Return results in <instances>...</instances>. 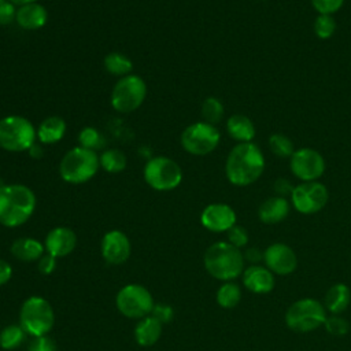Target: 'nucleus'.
Listing matches in <instances>:
<instances>
[{"mask_svg": "<svg viewBox=\"0 0 351 351\" xmlns=\"http://www.w3.org/2000/svg\"><path fill=\"white\" fill-rule=\"evenodd\" d=\"M244 258H247V261H250L251 263H258L261 259H263V252L259 248L252 247L245 251Z\"/></svg>", "mask_w": 351, "mask_h": 351, "instance_id": "obj_43", "label": "nucleus"}, {"mask_svg": "<svg viewBox=\"0 0 351 351\" xmlns=\"http://www.w3.org/2000/svg\"><path fill=\"white\" fill-rule=\"evenodd\" d=\"M200 222L207 230L228 232L236 225V213L225 203H211L202 211Z\"/></svg>", "mask_w": 351, "mask_h": 351, "instance_id": "obj_16", "label": "nucleus"}, {"mask_svg": "<svg viewBox=\"0 0 351 351\" xmlns=\"http://www.w3.org/2000/svg\"><path fill=\"white\" fill-rule=\"evenodd\" d=\"M10 1H12L14 4L22 5V4H27V3H34V1H37V0H10Z\"/></svg>", "mask_w": 351, "mask_h": 351, "instance_id": "obj_45", "label": "nucleus"}, {"mask_svg": "<svg viewBox=\"0 0 351 351\" xmlns=\"http://www.w3.org/2000/svg\"><path fill=\"white\" fill-rule=\"evenodd\" d=\"M37 129L22 115H7L0 119V148L8 152H23L36 143Z\"/></svg>", "mask_w": 351, "mask_h": 351, "instance_id": "obj_6", "label": "nucleus"}, {"mask_svg": "<svg viewBox=\"0 0 351 351\" xmlns=\"http://www.w3.org/2000/svg\"><path fill=\"white\" fill-rule=\"evenodd\" d=\"M229 136L239 143H251L255 136V126L252 121L241 114L232 115L226 122Z\"/></svg>", "mask_w": 351, "mask_h": 351, "instance_id": "obj_24", "label": "nucleus"}, {"mask_svg": "<svg viewBox=\"0 0 351 351\" xmlns=\"http://www.w3.org/2000/svg\"><path fill=\"white\" fill-rule=\"evenodd\" d=\"M326 319L325 307L315 299L303 298L293 302L287 313L285 322L289 329L300 333L311 332L324 325Z\"/></svg>", "mask_w": 351, "mask_h": 351, "instance_id": "obj_7", "label": "nucleus"}, {"mask_svg": "<svg viewBox=\"0 0 351 351\" xmlns=\"http://www.w3.org/2000/svg\"><path fill=\"white\" fill-rule=\"evenodd\" d=\"M162 335V322L152 315L141 318L134 328V339L141 347L154 346Z\"/></svg>", "mask_w": 351, "mask_h": 351, "instance_id": "obj_21", "label": "nucleus"}, {"mask_svg": "<svg viewBox=\"0 0 351 351\" xmlns=\"http://www.w3.org/2000/svg\"><path fill=\"white\" fill-rule=\"evenodd\" d=\"M100 162L96 151L77 145L67 151L60 163L59 174L69 184H84L99 170Z\"/></svg>", "mask_w": 351, "mask_h": 351, "instance_id": "obj_4", "label": "nucleus"}, {"mask_svg": "<svg viewBox=\"0 0 351 351\" xmlns=\"http://www.w3.org/2000/svg\"><path fill=\"white\" fill-rule=\"evenodd\" d=\"M29 155L32 156V158H34V159H40V158H43V155H44V151H43V147L41 145H38L37 143H34L30 148H29Z\"/></svg>", "mask_w": 351, "mask_h": 351, "instance_id": "obj_44", "label": "nucleus"}, {"mask_svg": "<svg viewBox=\"0 0 351 351\" xmlns=\"http://www.w3.org/2000/svg\"><path fill=\"white\" fill-rule=\"evenodd\" d=\"M207 273L221 281H230L239 277L244 269V255L228 241L211 244L203 256Z\"/></svg>", "mask_w": 351, "mask_h": 351, "instance_id": "obj_3", "label": "nucleus"}, {"mask_svg": "<svg viewBox=\"0 0 351 351\" xmlns=\"http://www.w3.org/2000/svg\"><path fill=\"white\" fill-rule=\"evenodd\" d=\"M336 30V22L332 15L326 14H319V16L315 18L314 21V33L317 37L326 40L333 36Z\"/></svg>", "mask_w": 351, "mask_h": 351, "instance_id": "obj_33", "label": "nucleus"}, {"mask_svg": "<svg viewBox=\"0 0 351 351\" xmlns=\"http://www.w3.org/2000/svg\"><path fill=\"white\" fill-rule=\"evenodd\" d=\"M15 21L18 26L25 30H37L47 23L48 11L43 4L37 1L22 4L16 8Z\"/></svg>", "mask_w": 351, "mask_h": 351, "instance_id": "obj_18", "label": "nucleus"}, {"mask_svg": "<svg viewBox=\"0 0 351 351\" xmlns=\"http://www.w3.org/2000/svg\"><path fill=\"white\" fill-rule=\"evenodd\" d=\"M295 186H292V184L288 181V180H284V178H278L276 182H274V191L278 193V196L281 197H285V196H291L292 195V191H293Z\"/></svg>", "mask_w": 351, "mask_h": 351, "instance_id": "obj_41", "label": "nucleus"}, {"mask_svg": "<svg viewBox=\"0 0 351 351\" xmlns=\"http://www.w3.org/2000/svg\"><path fill=\"white\" fill-rule=\"evenodd\" d=\"M228 243H230L232 245L240 248L244 247L248 243V233L243 226L239 225H233L229 230H228Z\"/></svg>", "mask_w": 351, "mask_h": 351, "instance_id": "obj_35", "label": "nucleus"}, {"mask_svg": "<svg viewBox=\"0 0 351 351\" xmlns=\"http://www.w3.org/2000/svg\"><path fill=\"white\" fill-rule=\"evenodd\" d=\"M265 159L261 148L254 143H239L226 158L225 174L230 184L247 186L263 173Z\"/></svg>", "mask_w": 351, "mask_h": 351, "instance_id": "obj_1", "label": "nucleus"}, {"mask_svg": "<svg viewBox=\"0 0 351 351\" xmlns=\"http://www.w3.org/2000/svg\"><path fill=\"white\" fill-rule=\"evenodd\" d=\"M12 277V267L4 259H0V287L7 284Z\"/></svg>", "mask_w": 351, "mask_h": 351, "instance_id": "obj_42", "label": "nucleus"}, {"mask_svg": "<svg viewBox=\"0 0 351 351\" xmlns=\"http://www.w3.org/2000/svg\"><path fill=\"white\" fill-rule=\"evenodd\" d=\"M66 133V122L58 115L47 117L37 129V138L43 144H55L63 138Z\"/></svg>", "mask_w": 351, "mask_h": 351, "instance_id": "obj_23", "label": "nucleus"}, {"mask_svg": "<svg viewBox=\"0 0 351 351\" xmlns=\"http://www.w3.org/2000/svg\"><path fill=\"white\" fill-rule=\"evenodd\" d=\"M289 214V203L285 197L273 196L266 199L258 210L259 219L265 223H278Z\"/></svg>", "mask_w": 351, "mask_h": 351, "instance_id": "obj_20", "label": "nucleus"}, {"mask_svg": "<svg viewBox=\"0 0 351 351\" xmlns=\"http://www.w3.org/2000/svg\"><path fill=\"white\" fill-rule=\"evenodd\" d=\"M115 304L122 315L140 319L149 315L155 306L151 292L140 284L122 287L115 296Z\"/></svg>", "mask_w": 351, "mask_h": 351, "instance_id": "obj_10", "label": "nucleus"}, {"mask_svg": "<svg viewBox=\"0 0 351 351\" xmlns=\"http://www.w3.org/2000/svg\"><path fill=\"white\" fill-rule=\"evenodd\" d=\"M55 324V313L51 303L43 296L27 298L19 310V325L33 336H47Z\"/></svg>", "mask_w": 351, "mask_h": 351, "instance_id": "obj_5", "label": "nucleus"}, {"mask_svg": "<svg viewBox=\"0 0 351 351\" xmlns=\"http://www.w3.org/2000/svg\"><path fill=\"white\" fill-rule=\"evenodd\" d=\"M99 162H100V166L107 173H111V174H117V173L123 171L126 169V165H128L126 155L121 149H117V148L106 149L99 156Z\"/></svg>", "mask_w": 351, "mask_h": 351, "instance_id": "obj_27", "label": "nucleus"}, {"mask_svg": "<svg viewBox=\"0 0 351 351\" xmlns=\"http://www.w3.org/2000/svg\"><path fill=\"white\" fill-rule=\"evenodd\" d=\"M29 351H56V344L48 336L33 337L29 344Z\"/></svg>", "mask_w": 351, "mask_h": 351, "instance_id": "obj_38", "label": "nucleus"}, {"mask_svg": "<svg viewBox=\"0 0 351 351\" xmlns=\"http://www.w3.org/2000/svg\"><path fill=\"white\" fill-rule=\"evenodd\" d=\"M3 1H7V0H0V3H3Z\"/></svg>", "mask_w": 351, "mask_h": 351, "instance_id": "obj_46", "label": "nucleus"}, {"mask_svg": "<svg viewBox=\"0 0 351 351\" xmlns=\"http://www.w3.org/2000/svg\"><path fill=\"white\" fill-rule=\"evenodd\" d=\"M44 244L33 237H21L11 244V254L23 262L38 261L44 255Z\"/></svg>", "mask_w": 351, "mask_h": 351, "instance_id": "obj_22", "label": "nucleus"}, {"mask_svg": "<svg viewBox=\"0 0 351 351\" xmlns=\"http://www.w3.org/2000/svg\"><path fill=\"white\" fill-rule=\"evenodd\" d=\"M78 143L81 147L84 148H89L96 151L97 148L103 147L104 144V137L100 134V132L97 129H95L93 126H86L84 128L80 134H78Z\"/></svg>", "mask_w": 351, "mask_h": 351, "instance_id": "obj_32", "label": "nucleus"}, {"mask_svg": "<svg viewBox=\"0 0 351 351\" xmlns=\"http://www.w3.org/2000/svg\"><path fill=\"white\" fill-rule=\"evenodd\" d=\"M324 325L326 332L333 336H344L350 330V324L336 314H333L332 317H326Z\"/></svg>", "mask_w": 351, "mask_h": 351, "instance_id": "obj_34", "label": "nucleus"}, {"mask_svg": "<svg viewBox=\"0 0 351 351\" xmlns=\"http://www.w3.org/2000/svg\"><path fill=\"white\" fill-rule=\"evenodd\" d=\"M104 67L111 75H117L122 78L132 73L133 62L121 52H110L104 58Z\"/></svg>", "mask_w": 351, "mask_h": 351, "instance_id": "obj_26", "label": "nucleus"}, {"mask_svg": "<svg viewBox=\"0 0 351 351\" xmlns=\"http://www.w3.org/2000/svg\"><path fill=\"white\" fill-rule=\"evenodd\" d=\"M34 192L23 184L0 185V223L16 228L30 219L36 210Z\"/></svg>", "mask_w": 351, "mask_h": 351, "instance_id": "obj_2", "label": "nucleus"}, {"mask_svg": "<svg viewBox=\"0 0 351 351\" xmlns=\"http://www.w3.org/2000/svg\"><path fill=\"white\" fill-rule=\"evenodd\" d=\"M151 315L155 317L156 319H159L162 324H165V322H167V321L171 319V317H173V310H171V307L167 306V304H156V306H154Z\"/></svg>", "mask_w": 351, "mask_h": 351, "instance_id": "obj_40", "label": "nucleus"}, {"mask_svg": "<svg viewBox=\"0 0 351 351\" xmlns=\"http://www.w3.org/2000/svg\"><path fill=\"white\" fill-rule=\"evenodd\" d=\"M38 270L41 274H51L55 267H56V258L49 255V254H44L40 259H38Z\"/></svg>", "mask_w": 351, "mask_h": 351, "instance_id": "obj_39", "label": "nucleus"}, {"mask_svg": "<svg viewBox=\"0 0 351 351\" xmlns=\"http://www.w3.org/2000/svg\"><path fill=\"white\" fill-rule=\"evenodd\" d=\"M16 7L12 1L7 0L0 3V25H10L15 21Z\"/></svg>", "mask_w": 351, "mask_h": 351, "instance_id": "obj_37", "label": "nucleus"}, {"mask_svg": "<svg viewBox=\"0 0 351 351\" xmlns=\"http://www.w3.org/2000/svg\"><path fill=\"white\" fill-rule=\"evenodd\" d=\"M147 96L145 81L136 74H129L118 80L111 92V106L118 112H132L137 110Z\"/></svg>", "mask_w": 351, "mask_h": 351, "instance_id": "obj_9", "label": "nucleus"}, {"mask_svg": "<svg viewBox=\"0 0 351 351\" xmlns=\"http://www.w3.org/2000/svg\"><path fill=\"white\" fill-rule=\"evenodd\" d=\"M77 245V236L74 230L67 226H56L48 232L44 240L47 254L55 258L67 256Z\"/></svg>", "mask_w": 351, "mask_h": 351, "instance_id": "obj_17", "label": "nucleus"}, {"mask_svg": "<svg viewBox=\"0 0 351 351\" xmlns=\"http://www.w3.org/2000/svg\"><path fill=\"white\" fill-rule=\"evenodd\" d=\"M130 251L132 245L129 237L122 230H110L101 239L100 252L110 265H122L130 256Z\"/></svg>", "mask_w": 351, "mask_h": 351, "instance_id": "obj_14", "label": "nucleus"}, {"mask_svg": "<svg viewBox=\"0 0 351 351\" xmlns=\"http://www.w3.org/2000/svg\"><path fill=\"white\" fill-rule=\"evenodd\" d=\"M203 121L211 125L218 123L223 117V106L217 97H207L202 104Z\"/></svg>", "mask_w": 351, "mask_h": 351, "instance_id": "obj_30", "label": "nucleus"}, {"mask_svg": "<svg viewBox=\"0 0 351 351\" xmlns=\"http://www.w3.org/2000/svg\"><path fill=\"white\" fill-rule=\"evenodd\" d=\"M351 302V291L346 284H335L325 295V307L332 314L343 313Z\"/></svg>", "mask_w": 351, "mask_h": 351, "instance_id": "obj_25", "label": "nucleus"}, {"mask_svg": "<svg viewBox=\"0 0 351 351\" xmlns=\"http://www.w3.org/2000/svg\"><path fill=\"white\" fill-rule=\"evenodd\" d=\"M221 134L219 130L204 121L195 122L186 126L181 133L182 148L192 155H207L213 152L219 144Z\"/></svg>", "mask_w": 351, "mask_h": 351, "instance_id": "obj_11", "label": "nucleus"}, {"mask_svg": "<svg viewBox=\"0 0 351 351\" xmlns=\"http://www.w3.org/2000/svg\"><path fill=\"white\" fill-rule=\"evenodd\" d=\"M291 171L303 182L318 180L325 170L322 155L313 148L296 149L291 156Z\"/></svg>", "mask_w": 351, "mask_h": 351, "instance_id": "obj_13", "label": "nucleus"}, {"mask_svg": "<svg viewBox=\"0 0 351 351\" xmlns=\"http://www.w3.org/2000/svg\"><path fill=\"white\" fill-rule=\"evenodd\" d=\"M263 259L271 273L287 276L298 266V258L293 250L284 243H274L263 252Z\"/></svg>", "mask_w": 351, "mask_h": 351, "instance_id": "obj_15", "label": "nucleus"}, {"mask_svg": "<svg viewBox=\"0 0 351 351\" xmlns=\"http://www.w3.org/2000/svg\"><path fill=\"white\" fill-rule=\"evenodd\" d=\"M343 3L344 0H311L314 10H317L319 14L326 15H332L333 12L339 11Z\"/></svg>", "mask_w": 351, "mask_h": 351, "instance_id": "obj_36", "label": "nucleus"}, {"mask_svg": "<svg viewBox=\"0 0 351 351\" xmlns=\"http://www.w3.org/2000/svg\"><path fill=\"white\" fill-rule=\"evenodd\" d=\"M329 199L326 186L318 181H307L296 185L291 200L293 207L302 214H314L322 210Z\"/></svg>", "mask_w": 351, "mask_h": 351, "instance_id": "obj_12", "label": "nucleus"}, {"mask_svg": "<svg viewBox=\"0 0 351 351\" xmlns=\"http://www.w3.org/2000/svg\"><path fill=\"white\" fill-rule=\"evenodd\" d=\"M269 147H270V151L278 158H288V156H292V154L295 152L293 144L289 140V137L281 133H276L270 136Z\"/></svg>", "mask_w": 351, "mask_h": 351, "instance_id": "obj_31", "label": "nucleus"}, {"mask_svg": "<svg viewBox=\"0 0 351 351\" xmlns=\"http://www.w3.org/2000/svg\"><path fill=\"white\" fill-rule=\"evenodd\" d=\"M25 335L21 325H7L0 330V347L5 351L15 350L23 343Z\"/></svg>", "mask_w": 351, "mask_h": 351, "instance_id": "obj_29", "label": "nucleus"}, {"mask_svg": "<svg viewBox=\"0 0 351 351\" xmlns=\"http://www.w3.org/2000/svg\"><path fill=\"white\" fill-rule=\"evenodd\" d=\"M241 300V289L237 284L226 281L217 291V303L223 308H233Z\"/></svg>", "mask_w": 351, "mask_h": 351, "instance_id": "obj_28", "label": "nucleus"}, {"mask_svg": "<svg viewBox=\"0 0 351 351\" xmlns=\"http://www.w3.org/2000/svg\"><path fill=\"white\" fill-rule=\"evenodd\" d=\"M143 176L145 182L155 191L176 189L182 181V170L180 165L169 156H154L147 160Z\"/></svg>", "mask_w": 351, "mask_h": 351, "instance_id": "obj_8", "label": "nucleus"}, {"mask_svg": "<svg viewBox=\"0 0 351 351\" xmlns=\"http://www.w3.org/2000/svg\"><path fill=\"white\" fill-rule=\"evenodd\" d=\"M243 284L254 293H267L274 288V276L267 267L251 265L243 273Z\"/></svg>", "mask_w": 351, "mask_h": 351, "instance_id": "obj_19", "label": "nucleus"}]
</instances>
